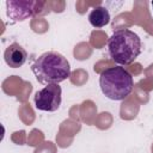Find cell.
Masks as SVG:
<instances>
[{"mask_svg":"<svg viewBox=\"0 0 153 153\" xmlns=\"http://www.w3.org/2000/svg\"><path fill=\"white\" fill-rule=\"evenodd\" d=\"M141 38L129 29L114 31L108 39L109 56L118 65L127 66L134 62L141 54Z\"/></svg>","mask_w":153,"mask_h":153,"instance_id":"2","label":"cell"},{"mask_svg":"<svg viewBox=\"0 0 153 153\" xmlns=\"http://www.w3.org/2000/svg\"><path fill=\"white\" fill-rule=\"evenodd\" d=\"M88 22L93 27H103L110 22V13L106 7L97 6L88 14Z\"/></svg>","mask_w":153,"mask_h":153,"instance_id":"7","label":"cell"},{"mask_svg":"<svg viewBox=\"0 0 153 153\" xmlns=\"http://www.w3.org/2000/svg\"><path fill=\"white\" fill-rule=\"evenodd\" d=\"M37 81L43 85L60 84L69 78L71 66L68 60L60 53L47 51L39 55L31 66Z\"/></svg>","mask_w":153,"mask_h":153,"instance_id":"1","label":"cell"},{"mask_svg":"<svg viewBox=\"0 0 153 153\" xmlns=\"http://www.w3.org/2000/svg\"><path fill=\"white\" fill-rule=\"evenodd\" d=\"M4 59L7 66H10L11 68H19L26 62L27 53L19 43L14 42L6 48L4 53Z\"/></svg>","mask_w":153,"mask_h":153,"instance_id":"6","label":"cell"},{"mask_svg":"<svg viewBox=\"0 0 153 153\" xmlns=\"http://www.w3.org/2000/svg\"><path fill=\"white\" fill-rule=\"evenodd\" d=\"M99 86L106 98L111 100H123L133 91L134 80L124 67H109L102 71Z\"/></svg>","mask_w":153,"mask_h":153,"instance_id":"3","label":"cell"},{"mask_svg":"<svg viewBox=\"0 0 153 153\" xmlns=\"http://www.w3.org/2000/svg\"><path fill=\"white\" fill-rule=\"evenodd\" d=\"M151 5H152V8H153V1H152V2H151Z\"/></svg>","mask_w":153,"mask_h":153,"instance_id":"8","label":"cell"},{"mask_svg":"<svg viewBox=\"0 0 153 153\" xmlns=\"http://www.w3.org/2000/svg\"><path fill=\"white\" fill-rule=\"evenodd\" d=\"M61 93L62 90L57 84L44 86L42 90L35 93L33 102L36 109L48 112L56 111L61 105Z\"/></svg>","mask_w":153,"mask_h":153,"instance_id":"5","label":"cell"},{"mask_svg":"<svg viewBox=\"0 0 153 153\" xmlns=\"http://www.w3.org/2000/svg\"><path fill=\"white\" fill-rule=\"evenodd\" d=\"M44 1L31 0H7L6 14L12 22H23L38 13H43Z\"/></svg>","mask_w":153,"mask_h":153,"instance_id":"4","label":"cell"}]
</instances>
